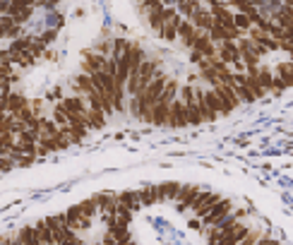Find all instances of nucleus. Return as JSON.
Returning <instances> with one entry per match:
<instances>
[{
	"mask_svg": "<svg viewBox=\"0 0 293 245\" xmlns=\"http://www.w3.org/2000/svg\"><path fill=\"white\" fill-rule=\"evenodd\" d=\"M231 212H233V202H231V200H221V197H219V200L211 204L209 212L202 217V226H216L224 217H229Z\"/></svg>",
	"mask_w": 293,
	"mask_h": 245,
	"instance_id": "f257e3e1",
	"label": "nucleus"
},
{
	"mask_svg": "<svg viewBox=\"0 0 293 245\" xmlns=\"http://www.w3.org/2000/svg\"><path fill=\"white\" fill-rule=\"evenodd\" d=\"M63 214H65V221H67V226L75 228V231L92 226V217H87V214H84L82 204H75V207H70L67 212H63Z\"/></svg>",
	"mask_w": 293,
	"mask_h": 245,
	"instance_id": "f03ea898",
	"label": "nucleus"
},
{
	"mask_svg": "<svg viewBox=\"0 0 293 245\" xmlns=\"http://www.w3.org/2000/svg\"><path fill=\"white\" fill-rule=\"evenodd\" d=\"M168 125L171 127H188L190 120H188V106L183 103V99H178L171 103V118H168Z\"/></svg>",
	"mask_w": 293,
	"mask_h": 245,
	"instance_id": "7ed1b4c3",
	"label": "nucleus"
},
{
	"mask_svg": "<svg viewBox=\"0 0 293 245\" xmlns=\"http://www.w3.org/2000/svg\"><path fill=\"white\" fill-rule=\"evenodd\" d=\"M200 192L202 190L197 185H183L180 192H178V200H175V209H178V212H188V209L195 204V200H197Z\"/></svg>",
	"mask_w": 293,
	"mask_h": 245,
	"instance_id": "20e7f679",
	"label": "nucleus"
},
{
	"mask_svg": "<svg viewBox=\"0 0 293 245\" xmlns=\"http://www.w3.org/2000/svg\"><path fill=\"white\" fill-rule=\"evenodd\" d=\"M219 58L224 63H229L231 67L236 63H240L243 53H240V48H238V41H224V44H219Z\"/></svg>",
	"mask_w": 293,
	"mask_h": 245,
	"instance_id": "39448f33",
	"label": "nucleus"
},
{
	"mask_svg": "<svg viewBox=\"0 0 293 245\" xmlns=\"http://www.w3.org/2000/svg\"><path fill=\"white\" fill-rule=\"evenodd\" d=\"M106 58L108 55H103L99 53L96 48H92V51H84L82 53V67H84V73H96V70H101L103 65H106Z\"/></svg>",
	"mask_w": 293,
	"mask_h": 245,
	"instance_id": "423d86ee",
	"label": "nucleus"
},
{
	"mask_svg": "<svg viewBox=\"0 0 293 245\" xmlns=\"http://www.w3.org/2000/svg\"><path fill=\"white\" fill-rule=\"evenodd\" d=\"M216 200H219V195H214V192H209V190H202L200 195H197L195 204L190 207V212H193L195 217L202 219V217H204V214H207V212L211 209V204H214Z\"/></svg>",
	"mask_w": 293,
	"mask_h": 245,
	"instance_id": "0eeeda50",
	"label": "nucleus"
},
{
	"mask_svg": "<svg viewBox=\"0 0 293 245\" xmlns=\"http://www.w3.org/2000/svg\"><path fill=\"white\" fill-rule=\"evenodd\" d=\"M103 240H106V243H130L132 236H130L128 226H123V224H108V226H106V233H103Z\"/></svg>",
	"mask_w": 293,
	"mask_h": 245,
	"instance_id": "6e6552de",
	"label": "nucleus"
},
{
	"mask_svg": "<svg viewBox=\"0 0 293 245\" xmlns=\"http://www.w3.org/2000/svg\"><path fill=\"white\" fill-rule=\"evenodd\" d=\"M190 22H193L197 29H202V31H211V27L216 24V17H214V12H211V10L200 8L193 17H190Z\"/></svg>",
	"mask_w": 293,
	"mask_h": 245,
	"instance_id": "1a4fd4ad",
	"label": "nucleus"
},
{
	"mask_svg": "<svg viewBox=\"0 0 293 245\" xmlns=\"http://www.w3.org/2000/svg\"><path fill=\"white\" fill-rule=\"evenodd\" d=\"M29 103L27 96H22L19 91H10L8 96H3L0 99V106H3V111H10V113H17L19 109H24Z\"/></svg>",
	"mask_w": 293,
	"mask_h": 245,
	"instance_id": "9d476101",
	"label": "nucleus"
},
{
	"mask_svg": "<svg viewBox=\"0 0 293 245\" xmlns=\"http://www.w3.org/2000/svg\"><path fill=\"white\" fill-rule=\"evenodd\" d=\"M183 15L178 12V15H173V17L168 19V22H164V27L159 29V37L164 39V41H175L178 39V27H180V22H183Z\"/></svg>",
	"mask_w": 293,
	"mask_h": 245,
	"instance_id": "9b49d317",
	"label": "nucleus"
},
{
	"mask_svg": "<svg viewBox=\"0 0 293 245\" xmlns=\"http://www.w3.org/2000/svg\"><path fill=\"white\" fill-rule=\"evenodd\" d=\"M118 207L123 209H130V212H137L142 207V195L135 190H125L118 195Z\"/></svg>",
	"mask_w": 293,
	"mask_h": 245,
	"instance_id": "f8f14e48",
	"label": "nucleus"
},
{
	"mask_svg": "<svg viewBox=\"0 0 293 245\" xmlns=\"http://www.w3.org/2000/svg\"><path fill=\"white\" fill-rule=\"evenodd\" d=\"M204 99H207V103H209V106L216 111L219 116H226V113H231V111H233L229 103H226V101H224L219 94L214 91V87H211V89H204Z\"/></svg>",
	"mask_w": 293,
	"mask_h": 245,
	"instance_id": "ddd939ff",
	"label": "nucleus"
},
{
	"mask_svg": "<svg viewBox=\"0 0 293 245\" xmlns=\"http://www.w3.org/2000/svg\"><path fill=\"white\" fill-rule=\"evenodd\" d=\"M5 243H39V228L34 226H24L19 233H15L12 238H5Z\"/></svg>",
	"mask_w": 293,
	"mask_h": 245,
	"instance_id": "4468645a",
	"label": "nucleus"
},
{
	"mask_svg": "<svg viewBox=\"0 0 293 245\" xmlns=\"http://www.w3.org/2000/svg\"><path fill=\"white\" fill-rule=\"evenodd\" d=\"M180 183H173V181H168V183H159V200L164 202V200H171L175 202L178 200V192H180Z\"/></svg>",
	"mask_w": 293,
	"mask_h": 245,
	"instance_id": "2eb2a0df",
	"label": "nucleus"
},
{
	"mask_svg": "<svg viewBox=\"0 0 293 245\" xmlns=\"http://www.w3.org/2000/svg\"><path fill=\"white\" fill-rule=\"evenodd\" d=\"M3 37L5 39H19L22 37V24H17V19L12 15H3Z\"/></svg>",
	"mask_w": 293,
	"mask_h": 245,
	"instance_id": "dca6fc26",
	"label": "nucleus"
},
{
	"mask_svg": "<svg viewBox=\"0 0 293 245\" xmlns=\"http://www.w3.org/2000/svg\"><path fill=\"white\" fill-rule=\"evenodd\" d=\"M168 118H171V103L159 99V103L154 106V125H168Z\"/></svg>",
	"mask_w": 293,
	"mask_h": 245,
	"instance_id": "f3484780",
	"label": "nucleus"
},
{
	"mask_svg": "<svg viewBox=\"0 0 293 245\" xmlns=\"http://www.w3.org/2000/svg\"><path fill=\"white\" fill-rule=\"evenodd\" d=\"M87 118H89V127H92V130H101V127L106 125L108 113H106L103 109H94V106H89V109H87Z\"/></svg>",
	"mask_w": 293,
	"mask_h": 245,
	"instance_id": "a211bd4d",
	"label": "nucleus"
},
{
	"mask_svg": "<svg viewBox=\"0 0 293 245\" xmlns=\"http://www.w3.org/2000/svg\"><path fill=\"white\" fill-rule=\"evenodd\" d=\"M128 60H130V67H132V70H139V65L146 60L144 48H142L139 44H132L130 46V51H128Z\"/></svg>",
	"mask_w": 293,
	"mask_h": 245,
	"instance_id": "6ab92c4d",
	"label": "nucleus"
},
{
	"mask_svg": "<svg viewBox=\"0 0 293 245\" xmlns=\"http://www.w3.org/2000/svg\"><path fill=\"white\" fill-rule=\"evenodd\" d=\"M139 195H142V204L144 207H152V204H156L159 200V185H144L142 190H139Z\"/></svg>",
	"mask_w": 293,
	"mask_h": 245,
	"instance_id": "aec40b11",
	"label": "nucleus"
},
{
	"mask_svg": "<svg viewBox=\"0 0 293 245\" xmlns=\"http://www.w3.org/2000/svg\"><path fill=\"white\" fill-rule=\"evenodd\" d=\"M276 75L284 80L286 87H293V60H284L276 65Z\"/></svg>",
	"mask_w": 293,
	"mask_h": 245,
	"instance_id": "412c9836",
	"label": "nucleus"
},
{
	"mask_svg": "<svg viewBox=\"0 0 293 245\" xmlns=\"http://www.w3.org/2000/svg\"><path fill=\"white\" fill-rule=\"evenodd\" d=\"M274 75L269 67H265V65H260V73H257V77H260V82H262V87H265L267 91H272V87H274Z\"/></svg>",
	"mask_w": 293,
	"mask_h": 245,
	"instance_id": "4be33fe9",
	"label": "nucleus"
},
{
	"mask_svg": "<svg viewBox=\"0 0 293 245\" xmlns=\"http://www.w3.org/2000/svg\"><path fill=\"white\" fill-rule=\"evenodd\" d=\"M236 27H238L243 34H247V31L255 27V24H252V19H250V15H247V12H236Z\"/></svg>",
	"mask_w": 293,
	"mask_h": 245,
	"instance_id": "5701e85b",
	"label": "nucleus"
},
{
	"mask_svg": "<svg viewBox=\"0 0 293 245\" xmlns=\"http://www.w3.org/2000/svg\"><path fill=\"white\" fill-rule=\"evenodd\" d=\"M130 46H132V41H128V39H113V58L125 55L130 51Z\"/></svg>",
	"mask_w": 293,
	"mask_h": 245,
	"instance_id": "b1692460",
	"label": "nucleus"
},
{
	"mask_svg": "<svg viewBox=\"0 0 293 245\" xmlns=\"http://www.w3.org/2000/svg\"><path fill=\"white\" fill-rule=\"evenodd\" d=\"M231 5L238 12H250V10L257 8V0H231Z\"/></svg>",
	"mask_w": 293,
	"mask_h": 245,
	"instance_id": "393cba45",
	"label": "nucleus"
},
{
	"mask_svg": "<svg viewBox=\"0 0 293 245\" xmlns=\"http://www.w3.org/2000/svg\"><path fill=\"white\" fill-rule=\"evenodd\" d=\"M132 214H135V212H130V209L118 207V212H116V224H123V226H130V221H132Z\"/></svg>",
	"mask_w": 293,
	"mask_h": 245,
	"instance_id": "a878e982",
	"label": "nucleus"
},
{
	"mask_svg": "<svg viewBox=\"0 0 293 245\" xmlns=\"http://www.w3.org/2000/svg\"><path fill=\"white\" fill-rule=\"evenodd\" d=\"M243 63H245V67H260V55L255 53V48L243 51Z\"/></svg>",
	"mask_w": 293,
	"mask_h": 245,
	"instance_id": "bb28decb",
	"label": "nucleus"
},
{
	"mask_svg": "<svg viewBox=\"0 0 293 245\" xmlns=\"http://www.w3.org/2000/svg\"><path fill=\"white\" fill-rule=\"evenodd\" d=\"M63 99H65V94L60 87H55L51 94H46V101H51V103H58V101H63Z\"/></svg>",
	"mask_w": 293,
	"mask_h": 245,
	"instance_id": "cd10ccee",
	"label": "nucleus"
},
{
	"mask_svg": "<svg viewBox=\"0 0 293 245\" xmlns=\"http://www.w3.org/2000/svg\"><path fill=\"white\" fill-rule=\"evenodd\" d=\"M39 39H41V41H44V44H51V41H55V31H46V34H41V37H39Z\"/></svg>",
	"mask_w": 293,
	"mask_h": 245,
	"instance_id": "c85d7f7f",
	"label": "nucleus"
},
{
	"mask_svg": "<svg viewBox=\"0 0 293 245\" xmlns=\"http://www.w3.org/2000/svg\"><path fill=\"white\" fill-rule=\"evenodd\" d=\"M58 3H60V0H39V5H44V8H58Z\"/></svg>",
	"mask_w": 293,
	"mask_h": 245,
	"instance_id": "c756f323",
	"label": "nucleus"
},
{
	"mask_svg": "<svg viewBox=\"0 0 293 245\" xmlns=\"http://www.w3.org/2000/svg\"><path fill=\"white\" fill-rule=\"evenodd\" d=\"M44 58H46V60H58V53H55V51H46Z\"/></svg>",
	"mask_w": 293,
	"mask_h": 245,
	"instance_id": "7c9ffc66",
	"label": "nucleus"
},
{
	"mask_svg": "<svg viewBox=\"0 0 293 245\" xmlns=\"http://www.w3.org/2000/svg\"><path fill=\"white\" fill-rule=\"evenodd\" d=\"M281 5H286V8H293V0H281Z\"/></svg>",
	"mask_w": 293,
	"mask_h": 245,
	"instance_id": "2f4dec72",
	"label": "nucleus"
}]
</instances>
